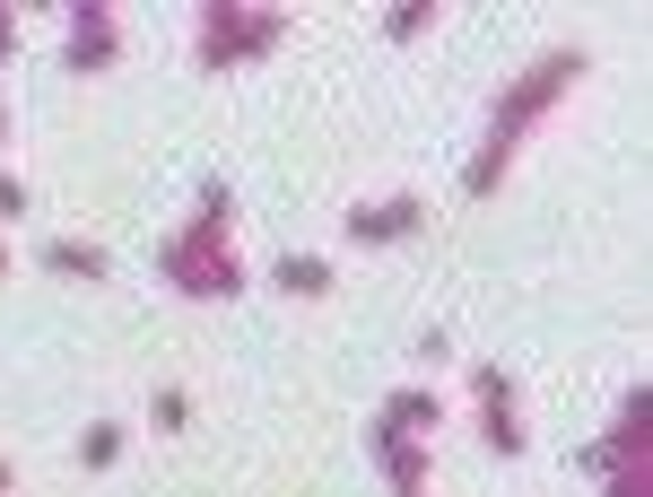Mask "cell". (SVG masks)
Instances as JSON below:
<instances>
[{
	"label": "cell",
	"mask_w": 653,
	"mask_h": 497,
	"mask_svg": "<svg viewBox=\"0 0 653 497\" xmlns=\"http://www.w3.org/2000/svg\"><path fill=\"white\" fill-rule=\"evenodd\" d=\"M279 288L314 297V288H331V262H314V253H279Z\"/></svg>",
	"instance_id": "6da1fadb"
},
{
	"label": "cell",
	"mask_w": 653,
	"mask_h": 497,
	"mask_svg": "<svg viewBox=\"0 0 653 497\" xmlns=\"http://www.w3.org/2000/svg\"><path fill=\"white\" fill-rule=\"evenodd\" d=\"M44 262H53L62 279H97V270H106V253H97V245H44Z\"/></svg>",
	"instance_id": "7a4b0ae2"
},
{
	"label": "cell",
	"mask_w": 653,
	"mask_h": 497,
	"mask_svg": "<svg viewBox=\"0 0 653 497\" xmlns=\"http://www.w3.org/2000/svg\"><path fill=\"white\" fill-rule=\"evenodd\" d=\"M70 62H79V70H106V62H113V35L97 26V18H79V44H70Z\"/></svg>",
	"instance_id": "3957f363"
},
{
	"label": "cell",
	"mask_w": 653,
	"mask_h": 497,
	"mask_svg": "<svg viewBox=\"0 0 653 497\" xmlns=\"http://www.w3.org/2000/svg\"><path fill=\"white\" fill-rule=\"evenodd\" d=\"M113 454H122V428H113V419H97V428L79 437V463H88V472H106Z\"/></svg>",
	"instance_id": "277c9868"
},
{
	"label": "cell",
	"mask_w": 653,
	"mask_h": 497,
	"mask_svg": "<svg viewBox=\"0 0 653 497\" xmlns=\"http://www.w3.org/2000/svg\"><path fill=\"white\" fill-rule=\"evenodd\" d=\"M184 419H192V401H184V384H166L157 393V428H184Z\"/></svg>",
	"instance_id": "5b68a950"
},
{
	"label": "cell",
	"mask_w": 653,
	"mask_h": 497,
	"mask_svg": "<svg viewBox=\"0 0 653 497\" xmlns=\"http://www.w3.org/2000/svg\"><path fill=\"white\" fill-rule=\"evenodd\" d=\"M18 210H26V192H18L9 175H0V219H18Z\"/></svg>",
	"instance_id": "8992f818"
}]
</instances>
